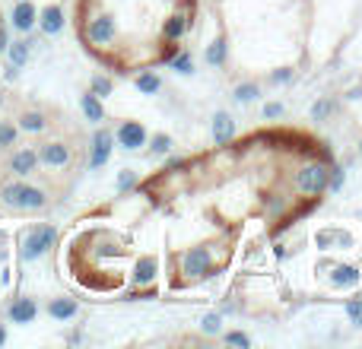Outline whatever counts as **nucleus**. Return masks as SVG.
<instances>
[{"label":"nucleus","mask_w":362,"mask_h":349,"mask_svg":"<svg viewBox=\"0 0 362 349\" xmlns=\"http://www.w3.org/2000/svg\"><path fill=\"white\" fill-rule=\"evenodd\" d=\"M0 206L13 213H38L48 206V191L25 178H13L6 184H0Z\"/></svg>","instance_id":"nucleus-1"},{"label":"nucleus","mask_w":362,"mask_h":349,"mask_svg":"<svg viewBox=\"0 0 362 349\" xmlns=\"http://www.w3.org/2000/svg\"><path fill=\"white\" fill-rule=\"evenodd\" d=\"M57 242V229L48 223H38V225H29V229L19 235V261L32 264L38 257H45Z\"/></svg>","instance_id":"nucleus-2"},{"label":"nucleus","mask_w":362,"mask_h":349,"mask_svg":"<svg viewBox=\"0 0 362 349\" xmlns=\"http://www.w3.org/2000/svg\"><path fill=\"white\" fill-rule=\"evenodd\" d=\"M86 42L93 48H112L118 42V19L112 13H95V16L86 19V29H83Z\"/></svg>","instance_id":"nucleus-3"},{"label":"nucleus","mask_w":362,"mask_h":349,"mask_svg":"<svg viewBox=\"0 0 362 349\" xmlns=\"http://www.w3.org/2000/svg\"><path fill=\"white\" fill-rule=\"evenodd\" d=\"M213 270V254L206 244H197V248H187L178 254V273L185 280H206Z\"/></svg>","instance_id":"nucleus-4"},{"label":"nucleus","mask_w":362,"mask_h":349,"mask_svg":"<svg viewBox=\"0 0 362 349\" xmlns=\"http://www.w3.org/2000/svg\"><path fill=\"white\" fill-rule=\"evenodd\" d=\"M327 178H331V169L325 162H305L299 172H296L293 187L305 197H321L327 191Z\"/></svg>","instance_id":"nucleus-5"},{"label":"nucleus","mask_w":362,"mask_h":349,"mask_svg":"<svg viewBox=\"0 0 362 349\" xmlns=\"http://www.w3.org/2000/svg\"><path fill=\"white\" fill-rule=\"evenodd\" d=\"M35 153H38V169L45 172H64L74 162V150L64 140H45V143H38Z\"/></svg>","instance_id":"nucleus-6"},{"label":"nucleus","mask_w":362,"mask_h":349,"mask_svg":"<svg viewBox=\"0 0 362 349\" xmlns=\"http://www.w3.org/2000/svg\"><path fill=\"white\" fill-rule=\"evenodd\" d=\"M112 153H115V131L99 127V131L93 134V140H89V172L105 169Z\"/></svg>","instance_id":"nucleus-7"},{"label":"nucleus","mask_w":362,"mask_h":349,"mask_svg":"<svg viewBox=\"0 0 362 349\" xmlns=\"http://www.w3.org/2000/svg\"><path fill=\"white\" fill-rule=\"evenodd\" d=\"M146 137H150V134H146L144 121H121L118 131H115V143H118L124 153L144 150V146H146Z\"/></svg>","instance_id":"nucleus-8"},{"label":"nucleus","mask_w":362,"mask_h":349,"mask_svg":"<svg viewBox=\"0 0 362 349\" xmlns=\"http://www.w3.org/2000/svg\"><path fill=\"white\" fill-rule=\"evenodd\" d=\"M331 273H327V283H331V289H337V292H353V289L362 283V270L356 267V264H337L334 261Z\"/></svg>","instance_id":"nucleus-9"},{"label":"nucleus","mask_w":362,"mask_h":349,"mask_svg":"<svg viewBox=\"0 0 362 349\" xmlns=\"http://www.w3.org/2000/svg\"><path fill=\"white\" fill-rule=\"evenodd\" d=\"M6 172H10L13 178H29V174H35L38 172L35 146H19V150H13L10 159H6Z\"/></svg>","instance_id":"nucleus-10"},{"label":"nucleus","mask_w":362,"mask_h":349,"mask_svg":"<svg viewBox=\"0 0 362 349\" xmlns=\"http://www.w3.org/2000/svg\"><path fill=\"white\" fill-rule=\"evenodd\" d=\"M35 25L42 29V35L54 38V35H61L64 25H67V13H64L61 4H48V6H42V10H38V23Z\"/></svg>","instance_id":"nucleus-11"},{"label":"nucleus","mask_w":362,"mask_h":349,"mask_svg":"<svg viewBox=\"0 0 362 349\" xmlns=\"http://www.w3.org/2000/svg\"><path fill=\"white\" fill-rule=\"evenodd\" d=\"M187 29H191V16H187V10H175L163 19V25H159V38L169 42V45H175L187 35Z\"/></svg>","instance_id":"nucleus-12"},{"label":"nucleus","mask_w":362,"mask_h":349,"mask_svg":"<svg viewBox=\"0 0 362 349\" xmlns=\"http://www.w3.org/2000/svg\"><path fill=\"white\" fill-rule=\"evenodd\" d=\"M38 23V6L32 4V0H16V6H13L10 13V25L19 32V35H29L32 29H35Z\"/></svg>","instance_id":"nucleus-13"},{"label":"nucleus","mask_w":362,"mask_h":349,"mask_svg":"<svg viewBox=\"0 0 362 349\" xmlns=\"http://www.w3.org/2000/svg\"><path fill=\"white\" fill-rule=\"evenodd\" d=\"M38 318V302L29 299V295H19L6 305V321L10 324H32Z\"/></svg>","instance_id":"nucleus-14"},{"label":"nucleus","mask_w":362,"mask_h":349,"mask_svg":"<svg viewBox=\"0 0 362 349\" xmlns=\"http://www.w3.org/2000/svg\"><path fill=\"white\" fill-rule=\"evenodd\" d=\"M356 238L344 229H318L315 232V248L318 251H334V248H353Z\"/></svg>","instance_id":"nucleus-15"},{"label":"nucleus","mask_w":362,"mask_h":349,"mask_svg":"<svg viewBox=\"0 0 362 349\" xmlns=\"http://www.w3.org/2000/svg\"><path fill=\"white\" fill-rule=\"evenodd\" d=\"M159 276V257L156 254H144L134 264V286L137 289H150Z\"/></svg>","instance_id":"nucleus-16"},{"label":"nucleus","mask_w":362,"mask_h":349,"mask_svg":"<svg viewBox=\"0 0 362 349\" xmlns=\"http://www.w3.org/2000/svg\"><path fill=\"white\" fill-rule=\"evenodd\" d=\"M235 118H232L229 112H216L213 114V124H210V137H213V143L216 146H226V143H232L235 140Z\"/></svg>","instance_id":"nucleus-17"},{"label":"nucleus","mask_w":362,"mask_h":349,"mask_svg":"<svg viewBox=\"0 0 362 349\" xmlns=\"http://www.w3.org/2000/svg\"><path fill=\"white\" fill-rule=\"evenodd\" d=\"M16 127H19V134H45L48 131V114L29 108V112H23L16 118Z\"/></svg>","instance_id":"nucleus-18"},{"label":"nucleus","mask_w":362,"mask_h":349,"mask_svg":"<svg viewBox=\"0 0 362 349\" xmlns=\"http://www.w3.org/2000/svg\"><path fill=\"white\" fill-rule=\"evenodd\" d=\"M32 45H35V42H32L29 35H23V38H16V42L6 45V57H10L13 67L23 70L25 64H29V57H32Z\"/></svg>","instance_id":"nucleus-19"},{"label":"nucleus","mask_w":362,"mask_h":349,"mask_svg":"<svg viewBox=\"0 0 362 349\" xmlns=\"http://www.w3.org/2000/svg\"><path fill=\"white\" fill-rule=\"evenodd\" d=\"M204 61L210 64V67H226V61H229V42H226V35H216L206 45Z\"/></svg>","instance_id":"nucleus-20"},{"label":"nucleus","mask_w":362,"mask_h":349,"mask_svg":"<svg viewBox=\"0 0 362 349\" xmlns=\"http://www.w3.org/2000/svg\"><path fill=\"white\" fill-rule=\"evenodd\" d=\"M80 108H83V114H86V121H93V124L105 121V105H102V99L95 93H89V89L80 95Z\"/></svg>","instance_id":"nucleus-21"},{"label":"nucleus","mask_w":362,"mask_h":349,"mask_svg":"<svg viewBox=\"0 0 362 349\" xmlns=\"http://www.w3.org/2000/svg\"><path fill=\"white\" fill-rule=\"evenodd\" d=\"M80 314V305H76V299H51L48 302V318L54 321H70Z\"/></svg>","instance_id":"nucleus-22"},{"label":"nucleus","mask_w":362,"mask_h":349,"mask_svg":"<svg viewBox=\"0 0 362 349\" xmlns=\"http://www.w3.org/2000/svg\"><path fill=\"white\" fill-rule=\"evenodd\" d=\"M134 86L140 89V95H156L159 89H163V80H159V73H153V70H144V73H137Z\"/></svg>","instance_id":"nucleus-23"},{"label":"nucleus","mask_w":362,"mask_h":349,"mask_svg":"<svg viewBox=\"0 0 362 349\" xmlns=\"http://www.w3.org/2000/svg\"><path fill=\"white\" fill-rule=\"evenodd\" d=\"M169 67L181 76H191L194 73V54L191 51H178V54H169Z\"/></svg>","instance_id":"nucleus-24"},{"label":"nucleus","mask_w":362,"mask_h":349,"mask_svg":"<svg viewBox=\"0 0 362 349\" xmlns=\"http://www.w3.org/2000/svg\"><path fill=\"white\" fill-rule=\"evenodd\" d=\"M257 95H261V86H257V83H238V86L232 89V99H235L238 105H251Z\"/></svg>","instance_id":"nucleus-25"},{"label":"nucleus","mask_w":362,"mask_h":349,"mask_svg":"<svg viewBox=\"0 0 362 349\" xmlns=\"http://www.w3.org/2000/svg\"><path fill=\"white\" fill-rule=\"evenodd\" d=\"M146 146H150L153 156H169L172 146H175V140H172L169 134H153V137H146Z\"/></svg>","instance_id":"nucleus-26"},{"label":"nucleus","mask_w":362,"mask_h":349,"mask_svg":"<svg viewBox=\"0 0 362 349\" xmlns=\"http://www.w3.org/2000/svg\"><path fill=\"white\" fill-rule=\"evenodd\" d=\"M19 140V127L13 121H0V150H10Z\"/></svg>","instance_id":"nucleus-27"},{"label":"nucleus","mask_w":362,"mask_h":349,"mask_svg":"<svg viewBox=\"0 0 362 349\" xmlns=\"http://www.w3.org/2000/svg\"><path fill=\"white\" fill-rule=\"evenodd\" d=\"M89 93H95L99 99H108V95L115 93V83L108 80V76H102V73H95L93 80H89Z\"/></svg>","instance_id":"nucleus-28"},{"label":"nucleus","mask_w":362,"mask_h":349,"mask_svg":"<svg viewBox=\"0 0 362 349\" xmlns=\"http://www.w3.org/2000/svg\"><path fill=\"white\" fill-rule=\"evenodd\" d=\"M137 181H140V172L137 169H124V172L118 174V181H115V191L127 194V191H134V187H137Z\"/></svg>","instance_id":"nucleus-29"},{"label":"nucleus","mask_w":362,"mask_h":349,"mask_svg":"<svg viewBox=\"0 0 362 349\" xmlns=\"http://www.w3.org/2000/svg\"><path fill=\"white\" fill-rule=\"evenodd\" d=\"M200 331H204V333H219V331H223V314H219V312L204 314V318H200Z\"/></svg>","instance_id":"nucleus-30"},{"label":"nucleus","mask_w":362,"mask_h":349,"mask_svg":"<svg viewBox=\"0 0 362 349\" xmlns=\"http://www.w3.org/2000/svg\"><path fill=\"white\" fill-rule=\"evenodd\" d=\"M293 80H296V70L293 67H280V70H274V73L267 76L270 86H286V83H293Z\"/></svg>","instance_id":"nucleus-31"},{"label":"nucleus","mask_w":362,"mask_h":349,"mask_svg":"<svg viewBox=\"0 0 362 349\" xmlns=\"http://www.w3.org/2000/svg\"><path fill=\"white\" fill-rule=\"evenodd\" d=\"M331 112H334V102L331 99L315 102V105H312V121H327V118H331Z\"/></svg>","instance_id":"nucleus-32"},{"label":"nucleus","mask_w":362,"mask_h":349,"mask_svg":"<svg viewBox=\"0 0 362 349\" xmlns=\"http://www.w3.org/2000/svg\"><path fill=\"white\" fill-rule=\"evenodd\" d=\"M346 318H350L353 327H362V295L346 302Z\"/></svg>","instance_id":"nucleus-33"},{"label":"nucleus","mask_w":362,"mask_h":349,"mask_svg":"<svg viewBox=\"0 0 362 349\" xmlns=\"http://www.w3.org/2000/svg\"><path fill=\"white\" fill-rule=\"evenodd\" d=\"M346 184V172L344 169H331V178H327V191L331 194H340Z\"/></svg>","instance_id":"nucleus-34"},{"label":"nucleus","mask_w":362,"mask_h":349,"mask_svg":"<svg viewBox=\"0 0 362 349\" xmlns=\"http://www.w3.org/2000/svg\"><path fill=\"white\" fill-rule=\"evenodd\" d=\"M223 340L229 346H251V337H248V333H242V331H229Z\"/></svg>","instance_id":"nucleus-35"},{"label":"nucleus","mask_w":362,"mask_h":349,"mask_svg":"<svg viewBox=\"0 0 362 349\" xmlns=\"http://www.w3.org/2000/svg\"><path fill=\"white\" fill-rule=\"evenodd\" d=\"M283 112H286L283 102H267V105H264V118H283Z\"/></svg>","instance_id":"nucleus-36"},{"label":"nucleus","mask_w":362,"mask_h":349,"mask_svg":"<svg viewBox=\"0 0 362 349\" xmlns=\"http://www.w3.org/2000/svg\"><path fill=\"white\" fill-rule=\"evenodd\" d=\"M4 76H6V80H10V83H13V80H16V76H19V67H13V64H10V67H6V73H4Z\"/></svg>","instance_id":"nucleus-37"},{"label":"nucleus","mask_w":362,"mask_h":349,"mask_svg":"<svg viewBox=\"0 0 362 349\" xmlns=\"http://www.w3.org/2000/svg\"><path fill=\"white\" fill-rule=\"evenodd\" d=\"M185 165V159H165V169H181Z\"/></svg>","instance_id":"nucleus-38"},{"label":"nucleus","mask_w":362,"mask_h":349,"mask_svg":"<svg viewBox=\"0 0 362 349\" xmlns=\"http://www.w3.org/2000/svg\"><path fill=\"white\" fill-rule=\"evenodd\" d=\"M6 45H10V38H6V29L0 25V51H6Z\"/></svg>","instance_id":"nucleus-39"},{"label":"nucleus","mask_w":362,"mask_h":349,"mask_svg":"<svg viewBox=\"0 0 362 349\" xmlns=\"http://www.w3.org/2000/svg\"><path fill=\"white\" fill-rule=\"evenodd\" d=\"M4 343H6V324L0 321V346H4Z\"/></svg>","instance_id":"nucleus-40"},{"label":"nucleus","mask_w":362,"mask_h":349,"mask_svg":"<svg viewBox=\"0 0 362 349\" xmlns=\"http://www.w3.org/2000/svg\"><path fill=\"white\" fill-rule=\"evenodd\" d=\"M359 156H362V140H359Z\"/></svg>","instance_id":"nucleus-41"}]
</instances>
